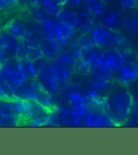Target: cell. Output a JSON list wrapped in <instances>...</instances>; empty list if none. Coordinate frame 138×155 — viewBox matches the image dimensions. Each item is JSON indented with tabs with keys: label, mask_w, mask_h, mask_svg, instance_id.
<instances>
[{
	"label": "cell",
	"mask_w": 138,
	"mask_h": 155,
	"mask_svg": "<svg viewBox=\"0 0 138 155\" xmlns=\"http://www.w3.org/2000/svg\"><path fill=\"white\" fill-rule=\"evenodd\" d=\"M103 62L104 65L116 74L121 69L125 60L119 49H111L103 53Z\"/></svg>",
	"instance_id": "52a82bcc"
},
{
	"label": "cell",
	"mask_w": 138,
	"mask_h": 155,
	"mask_svg": "<svg viewBox=\"0 0 138 155\" xmlns=\"http://www.w3.org/2000/svg\"><path fill=\"white\" fill-rule=\"evenodd\" d=\"M3 69H4V64L0 62V78H1L2 71H3Z\"/></svg>",
	"instance_id": "ab89813d"
},
{
	"label": "cell",
	"mask_w": 138,
	"mask_h": 155,
	"mask_svg": "<svg viewBox=\"0 0 138 155\" xmlns=\"http://www.w3.org/2000/svg\"><path fill=\"white\" fill-rule=\"evenodd\" d=\"M84 124L87 127H107L117 126L107 113L90 108L88 113L83 117Z\"/></svg>",
	"instance_id": "277c9868"
},
{
	"label": "cell",
	"mask_w": 138,
	"mask_h": 155,
	"mask_svg": "<svg viewBox=\"0 0 138 155\" xmlns=\"http://www.w3.org/2000/svg\"><path fill=\"white\" fill-rule=\"evenodd\" d=\"M75 71H76L80 75L88 77L90 75L91 68L86 63L84 59H77L76 65H75Z\"/></svg>",
	"instance_id": "4316f807"
},
{
	"label": "cell",
	"mask_w": 138,
	"mask_h": 155,
	"mask_svg": "<svg viewBox=\"0 0 138 155\" xmlns=\"http://www.w3.org/2000/svg\"><path fill=\"white\" fill-rule=\"evenodd\" d=\"M67 1L68 0H58L59 5L61 8L64 7V5H66V4H67Z\"/></svg>",
	"instance_id": "74e56055"
},
{
	"label": "cell",
	"mask_w": 138,
	"mask_h": 155,
	"mask_svg": "<svg viewBox=\"0 0 138 155\" xmlns=\"http://www.w3.org/2000/svg\"><path fill=\"white\" fill-rule=\"evenodd\" d=\"M115 76L120 85L127 87L138 78V62H125Z\"/></svg>",
	"instance_id": "5b68a950"
},
{
	"label": "cell",
	"mask_w": 138,
	"mask_h": 155,
	"mask_svg": "<svg viewBox=\"0 0 138 155\" xmlns=\"http://www.w3.org/2000/svg\"><path fill=\"white\" fill-rule=\"evenodd\" d=\"M42 32L47 38H56V28H57V18L53 19L49 16L47 18L41 23Z\"/></svg>",
	"instance_id": "ac0fdd59"
},
{
	"label": "cell",
	"mask_w": 138,
	"mask_h": 155,
	"mask_svg": "<svg viewBox=\"0 0 138 155\" xmlns=\"http://www.w3.org/2000/svg\"><path fill=\"white\" fill-rule=\"evenodd\" d=\"M53 66V75L60 84H65L70 81L74 70L60 63L56 59L50 60Z\"/></svg>",
	"instance_id": "ba28073f"
},
{
	"label": "cell",
	"mask_w": 138,
	"mask_h": 155,
	"mask_svg": "<svg viewBox=\"0 0 138 155\" xmlns=\"http://www.w3.org/2000/svg\"><path fill=\"white\" fill-rule=\"evenodd\" d=\"M123 27L129 32L138 36V14L124 20Z\"/></svg>",
	"instance_id": "d4e9b609"
},
{
	"label": "cell",
	"mask_w": 138,
	"mask_h": 155,
	"mask_svg": "<svg viewBox=\"0 0 138 155\" xmlns=\"http://www.w3.org/2000/svg\"><path fill=\"white\" fill-rule=\"evenodd\" d=\"M4 31L18 40H23L28 34V28L25 22L18 18L10 20L5 26Z\"/></svg>",
	"instance_id": "9c48e42d"
},
{
	"label": "cell",
	"mask_w": 138,
	"mask_h": 155,
	"mask_svg": "<svg viewBox=\"0 0 138 155\" xmlns=\"http://www.w3.org/2000/svg\"><path fill=\"white\" fill-rule=\"evenodd\" d=\"M133 110L138 113V95L133 97Z\"/></svg>",
	"instance_id": "8d00e7d4"
},
{
	"label": "cell",
	"mask_w": 138,
	"mask_h": 155,
	"mask_svg": "<svg viewBox=\"0 0 138 155\" xmlns=\"http://www.w3.org/2000/svg\"><path fill=\"white\" fill-rule=\"evenodd\" d=\"M74 29L70 28V26L65 25L64 23L57 19L56 41H61L70 38L71 36L74 34Z\"/></svg>",
	"instance_id": "7402d4cb"
},
{
	"label": "cell",
	"mask_w": 138,
	"mask_h": 155,
	"mask_svg": "<svg viewBox=\"0 0 138 155\" xmlns=\"http://www.w3.org/2000/svg\"><path fill=\"white\" fill-rule=\"evenodd\" d=\"M55 59L59 61L60 63L65 65V66L70 68L75 71V65L76 64L77 59L75 58L71 52L60 51L58 57Z\"/></svg>",
	"instance_id": "603a6c76"
},
{
	"label": "cell",
	"mask_w": 138,
	"mask_h": 155,
	"mask_svg": "<svg viewBox=\"0 0 138 155\" xmlns=\"http://www.w3.org/2000/svg\"><path fill=\"white\" fill-rule=\"evenodd\" d=\"M0 78L12 92V91L25 84L29 77L22 71L18 69L15 58L14 59H7L4 64V69Z\"/></svg>",
	"instance_id": "7a4b0ae2"
},
{
	"label": "cell",
	"mask_w": 138,
	"mask_h": 155,
	"mask_svg": "<svg viewBox=\"0 0 138 155\" xmlns=\"http://www.w3.org/2000/svg\"><path fill=\"white\" fill-rule=\"evenodd\" d=\"M18 41L4 31L0 35V49L5 53H14L15 56Z\"/></svg>",
	"instance_id": "5bb4252c"
},
{
	"label": "cell",
	"mask_w": 138,
	"mask_h": 155,
	"mask_svg": "<svg viewBox=\"0 0 138 155\" xmlns=\"http://www.w3.org/2000/svg\"><path fill=\"white\" fill-rule=\"evenodd\" d=\"M130 117H131L132 123H133L134 126L138 127V113L133 109Z\"/></svg>",
	"instance_id": "1f68e13d"
},
{
	"label": "cell",
	"mask_w": 138,
	"mask_h": 155,
	"mask_svg": "<svg viewBox=\"0 0 138 155\" xmlns=\"http://www.w3.org/2000/svg\"><path fill=\"white\" fill-rule=\"evenodd\" d=\"M25 47L26 58H28L29 60L34 61L37 59L44 56V53L41 47H31L26 45L25 44Z\"/></svg>",
	"instance_id": "cb8c5ba5"
},
{
	"label": "cell",
	"mask_w": 138,
	"mask_h": 155,
	"mask_svg": "<svg viewBox=\"0 0 138 155\" xmlns=\"http://www.w3.org/2000/svg\"><path fill=\"white\" fill-rule=\"evenodd\" d=\"M100 49L97 47L92 49H82V59L86 61L91 69L103 64V56L104 52Z\"/></svg>",
	"instance_id": "8fae6325"
},
{
	"label": "cell",
	"mask_w": 138,
	"mask_h": 155,
	"mask_svg": "<svg viewBox=\"0 0 138 155\" xmlns=\"http://www.w3.org/2000/svg\"><path fill=\"white\" fill-rule=\"evenodd\" d=\"M41 47L44 53V55L49 60L56 58L61 49L58 41L47 38H44V39L41 41Z\"/></svg>",
	"instance_id": "7c38bea8"
},
{
	"label": "cell",
	"mask_w": 138,
	"mask_h": 155,
	"mask_svg": "<svg viewBox=\"0 0 138 155\" xmlns=\"http://www.w3.org/2000/svg\"><path fill=\"white\" fill-rule=\"evenodd\" d=\"M120 4L124 9H137L138 0H120Z\"/></svg>",
	"instance_id": "f546056e"
},
{
	"label": "cell",
	"mask_w": 138,
	"mask_h": 155,
	"mask_svg": "<svg viewBox=\"0 0 138 155\" xmlns=\"http://www.w3.org/2000/svg\"><path fill=\"white\" fill-rule=\"evenodd\" d=\"M119 49L121 53L125 62H138L137 51L131 47H125V48Z\"/></svg>",
	"instance_id": "484cf974"
},
{
	"label": "cell",
	"mask_w": 138,
	"mask_h": 155,
	"mask_svg": "<svg viewBox=\"0 0 138 155\" xmlns=\"http://www.w3.org/2000/svg\"><path fill=\"white\" fill-rule=\"evenodd\" d=\"M56 18L59 21L73 29L76 28L79 26L78 15L68 9L61 8L56 15Z\"/></svg>",
	"instance_id": "4fadbf2b"
},
{
	"label": "cell",
	"mask_w": 138,
	"mask_h": 155,
	"mask_svg": "<svg viewBox=\"0 0 138 155\" xmlns=\"http://www.w3.org/2000/svg\"><path fill=\"white\" fill-rule=\"evenodd\" d=\"M93 42L98 48L114 47L120 44L119 32L107 28L104 25H97L91 32Z\"/></svg>",
	"instance_id": "3957f363"
},
{
	"label": "cell",
	"mask_w": 138,
	"mask_h": 155,
	"mask_svg": "<svg viewBox=\"0 0 138 155\" xmlns=\"http://www.w3.org/2000/svg\"><path fill=\"white\" fill-rule=\"evenodd\" d=\"M87 84L88 87L97 90L102 93V91H105L109 89L113 86V83L111 81H107V80L97 79L91 76H88L86 80Z\"/></svg>",
	"instance_id": "ffe728a7"
},
{
	"label": "cell",
	"mask_w": 138,
	"mask_h": 155,
	"mask_svg": "<svg viewBox=\"0 0 138 155\" xmlns=\"http://www.w3.org/2000/svg\"><path fill=\"white\" fill-rule=\"evenodd\" d=\"M7 58H6V55H5V53L4 51L0 49V62L4 64L5 61H7Z\"/></svg>",
	"instance_id": "e575fe53"
},
{
	"label": "cell",
	"mask_w": 138,
	"mask_h": 155,
	"mask_svg": "<svg viewBox=\"0 0 138 155\" xmlns=\"http://www.w3.org/2000/svg\"><path fill=\"white\" fill-rule=\"evenodd\" d=\"M90 76L96 78L97 79L113 82L115 80V74L109 69L106 65L102 64L99 66L92 68Z\"/></svg>",
	"instance_id": "e0dca14e"
},
{
	"label": "cell",
	"mask_w": 138,
	"mask_h": 155,
	"mask_svg": "<svg viewBox=\"0 0 138 155\" xmlns=\"http://www.w3.org/2000/svg\"><path fill=\"white\" fill-rule=\"evenodd\" d=\"M137 51H138V43H137Z\"/></svg>",
	"instance_id": "b9f144b4"
},
{
	"label": "cell",
	"mask_w": 138,
	"mask_h": 155,
	"mask_svg": "<svg viewBox=\"0 0 138 155\" xmlns=\"http://www.w3.org/2000/svg\"><path fill=\"white\" fill-rule=\"evenodd\" d=\"M82 0H68L66 5L70 7H76L80 4Z\"/></svg>",
	"instance_id": "836d02e7"
},
{
	"label": "cell",
	"mask_w": 138,
	"mask_h": 155,
	"mask_svg": "<svg viewBox=\"0 0 138 155\" xmlns=\"http://www.w3.org/2000/svg\"><path fill=\"white\" fill-rule=\"evenodd\" d=\"M109 103L108 114L117 126L127 123L133 109V97L126 86L121 87L110 92L107 96Z\"/></svg>",
	"instance_id": "6da1fadb"
},
{
	"label": "cell",
	"mask_w": 138,
	"mask_h": 155,
	"mask_svg": "<svg viewBox=\"0 0 138 155\" xmlns=\"http://www.w3.org/2000/svg\"><path fill=\"white\" fill-rule=\"evenodd\" d=\"M0 116L4 117H17L15 113L12 97L0 100Z\"/></svg>",
	"instance_id": "44dd1931"
},
{
	"label": "cell",
	"mask_w": 138,
	"mask_h": 155,
	"mask_svg": "<svg viewBox=\"0 0 138 155\" xmlns=\"http://www.w3.org/2000/svg\"><path fill=\"white\" fill-rule=\"evenodd\" d=\"M8 98H12V97L8 95L5 89L0 86V100L8 99Z\"/></svg>",
	"instance_id": "d6a6232c"
},
{
	"label": "cell",
	"mask_w": 138,
	"mask_h": 155,
	"mask_svg": "<svg viewBox=\"0 0 138 155\" xmlns=\"http://www.w3.org/2000/svg\"><path fill=\"white\" fill-rule=\"evenodd\" d=\"M9 8H10V5H8L4 0H0V10L3 11L8 10Z\"/></svg>",
	"instance_id": "d590c367"
},
{
	"label": "cell",
	"mask_w": 138,
	"mask_h": 155,
	"mask_svg": "<svg viewBox=\"0 0 138 155\" xmlns=\"http://www.w3.org/2000/svg\"><path fill=\"white\" fill-rule=\"evenodd\" d=\"M16 64L18 69L26 74L29 78L34 79L38 72L33 61L29 60L28 58H16Z\"/></svg>",
	"instance_id": "9a60e30c"
},
{
	"label": "cell",
	"mask_w": 138,
	"mask_h": 155,
	"mask_svg": "<svg viewBox=\"0 0 138 155\" xmlns=\"http://www.w3.org/2000/svg\"><path fill=\"white\" fill-rule=\"evenodd\" d=\"M85 7L93 16H103L107 12L105 3L100 0H85Z\"/></svg>",
	"instance_id": "d6986e66"
},
{
	"label": "cell",
	"mask_w": 138,
	"mask_h": 155,
	"mask_svg": "<svg viewBox=\"0 0 138 155\" xmlns=\"http://www.w3.org/2000/svg\"><path fill=\"white\" fill-rule=\"evenodd\" d=\"M77 42L82 49H92L95 47L91 33L84 32L82 35L80 36Z\"/></svg>",
	"instance_id": "83f0119b"
},
{
	"label": "cell",
	"mask_w": 138,
	"mask_h": 155,
	"mask_svg": "<svg viewBox=\"0 0 138 155\" xmlns=\"http://www.w3.org/2000/svg\"><path fill=\"white\" fill-rule=\"evenodd\" d=\"M137 9L138 10V4H137Z\"/></svg>",
	"instance_id": "7bdbcfd3"
},
{
	"label": "cell",
	"mask_w": 138,
	"mask_h": 155,
	"mask_svg": "<svg viewBox=\"0 0 138 155\" xmlns=\"http://www.w3.org/2000/svg\"><path fill=\"white\" fill-rule=\"evenodd\" d=\"M34 79L43 90L53 96L58 94L60 91L59 83L54 77L53 72L51 71L41 70L38 71Z\"/></svg>",
	"instance_id": "8992f818"
},
{
	"label": "cell",
	"mask_w": 138,
	"mask_h": 155,
	"mask_svg": "<svg viewBox=\"0 0 138 155\" xmlns=\"http://www.w3.org/2000/svg\"><path fill=\"white\" fill-rule=\"evenodd\" d=\"M100 1H102V2H104V3H108V2H109L111 1V0H100Z\"/></svg>",
	"instance_id": "60d3db41"
},
{
	"label": "cell",
	"mask_w": 138,
	"mask_h": 155,
	"mask_svg": "<svg viewBox=\"0 0 138 155\" xmlns=\"http://www.w3.org/2000/svg\"><path fill=\"white\" fill-rule=\"evenodd\" d=\"M77 15L79 18V28L86 33H91L96 26L93 15L87 10L81 11Z\"/></svg>",
	"instance_id": "2e32d148"
},
{
	"label": "cell",
	"mask_w": 138,
	"mask_h": 155,
	"mask_svg": "<svg viewBox=\"0 0 138 155\" xmlns=\"http://www.w3.org/2000/svg\"><path fill=\"white\" fill-rule=\"evenodd\" d=\"M103 25L115 31L119 32L123 27L124 19L121 12L117 11L107 12L103 15Z\"/></svg>",
	"instance_id": "30bf717a"
},
{
	"label": "cell",
	"mask_w": 138,
	"mask_h": 155,
	"mask_svg": "<svg viewBox=\"0 0 138 155\" xmlns=\"http://www.w3.org/2000/svg\"><path fill=\"white\" fill-rule=\"evenodd\" d=\"M23 1L26 3H28V4H34L36 5V4H37V0H23ZM19 2H20V0H19Z\"/></svg>",
	"instance_id": "f35d334b"
},
{
	"label": "cell",
	"mask_w": 138,
	"mask_h": 155,
	"mask_svg": "<svg viewBox=\"0 0 138 155\" xmlns=\"http://www.w3.org/2000/svg\"><path fill=\"white\" fill-rule=\"evenodd\" d=\"M127 88L131 94L133 95V97L138 95V78L136 80H135L134 82L131 83L130 84H129Z\"/></svg>",
	"instance_id": "4dcf8cb0"
},
{
	"label": "cell",
	"mask_w": 138,
	"mask_h": 155,
	"mask_svg": "<svg viewBox=\"0 0 138 155\" xmlns=\"http://www.w3.org/2000/svg\"><path fill=\"white\" fill-rule=\"evenodd\" d=\"M20 120L17 117H0V127H15L18 126Z\"/></svg>",
	"instance_id": "f1b7e54d"
}]
</instances>
